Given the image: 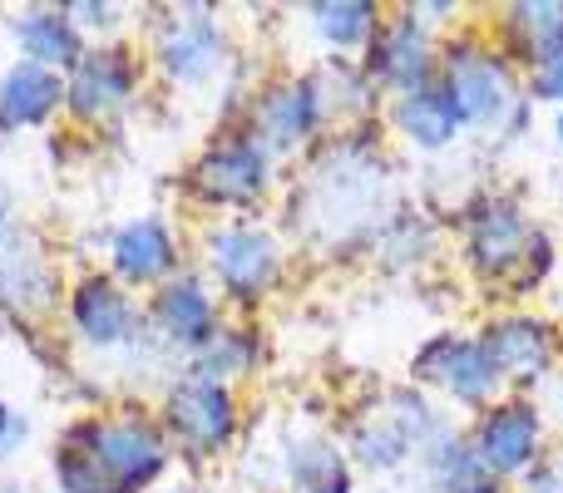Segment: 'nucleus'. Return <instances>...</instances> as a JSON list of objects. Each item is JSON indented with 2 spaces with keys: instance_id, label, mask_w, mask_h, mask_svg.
Returning a JSON list of instances; mask_svg holds the SVG:
<instances>
[{
  "instance_id": "nucleus-13",
  "label": "nucleus",
  "mask_w": 563,
  "mask_h": 493,
  "mask_svg": "<svg viewBox=\"0 0 563 493\" xmlns=\"http://www.w3.org/2000/svg\"><path fill=\"white\" fill-rule=\"evenodd\" d=\"M59 75L45 65H15L0 85V124H35L59 104Z\"/></svg>"
},
{
  "instance_id": "nucleus-28",
  "label": "nucleus",
  "mask_w": 563,
  "mask_h": 493,
  "mask_svg": "<svg viewBox=\"0 0 563 493\" xmlns=\"http://www.w3.org/2000/svg\"><path fill=\"white\" fill-rule=\"evenodd\" d=\"M554 134H559V144H563V114H559V124H554Z\"/></svg>"
},
{
  "instance_id": "nucleus-8",
  "label": "nucleus",
  "mask_w": 563,
  "mask_h": 493,
  "mask_svg": "<svg viewBox=\"0 0 563 493\" xmlns=\"http://www.w3.org/2000/svg\"><path fill=\"white\" fill-rule=\"evenodd\" d=\"M168 419L194 449H218L233 435V395L218 380H184L168 400Z\"/></svg>"
},
{
  "instance_id": "nucleus-4",
  "label": "nucleus",
  "mask_w": 563,
  "mask_h": 493,
  "mask_svg": "<svg viewBox=\"0 0 563 493\" xmlns=\"http://www.w3.org/2000/svg\"><path fill=\"white\" fill-rule=\"evenodd\" d=\"M544 247L549 243L529 233L525 213H519L515 203H505V198L485 203L470 217V261H475V271H485V277H505V271H515V261L539 257Z\"/></svg>"
},
{
  "instance_id": "nucleus-25",
  "label": "nucleus",
  "mask_w": 563,
  "mask_h": 493,
  "mask_svg": "<svg viewBox=\"0 0 563 493\" xmlns=\"http://www.w3.org/2000/svg\"><path fill=\"white\" fill-rule=\"evenodd\" d=\"M361 459L366 464H396L400 455H406V435H400V425H376L361 435Z\"/></svg>"
},
{
  "instance_id": "nucleus-7",
  "label": "nucleus",
  "mask_w": 563,
  "mask_h": 493,
  "mask_svg": "<svg viewBox=\"0 0 563 493\" xmlns=\"http://www.w3.org/2000/svg\"><path fill=\"white\" fill-rule=\"evenodd\" d=\"M479 346L495 360L499 380H539L554 360V330L539 316H499L479 336Z\"/></svg>"
},
{
  "instance_id": "nucleus-20",
  "label": "nucleus",
  "mask_w": 563,
  "mask_h": 493,
  "mask_svg": "<svg viewBox=\"0 0 563 493\" xmlns=\"http://www.w3.org/2000/svg\"><path fill=\"white\" fill-rule=\"evenodd\" d=\"M430 469H435V479H440V493H499V479L479 464L475 445H460V439H450V435L440 439Z\"/></svg>"
},
{
  "instance_id": "nucleus-6",
  "label": "nucleus",
  "mask_w": 563,
  "mask_h": 493,
  "mask_svg": "<svg viewBox=\"0 0 563 493\" xmlns=\"http://www.w3.org/2000/svg\"><path fill=\"white\" fill-rule=\"evenodd\" d=\"M85 439H89V455H95L99 474L114 479L119 493L144 489L148 479L164 469V445H158V435L134 425V419L109 425V429H85Z\"/></svg>"
},
{
  "instance_id": "nucleus-5",
  "label": "nucleus",
  "mask_w": 563,
  "mask_h": 493,
  "mask_svg": "<svg viewBox=\"0 0 563 493\" xmlns=\"http://www.w3.org/2000/svg\"><path fill=\"white\" fill-rule=\"evenodd\" d=\"M430 65H435V45H430L426 20H416V10L386 20V30H376L371 45V75L390 89H420L430 85Z\"/></svg>"
},
{
  "instance_id": "nucleus-2",
  "label": "nucleus",
  "mask_w": 563,
  "mask_h": 493,
  "mask_svg": "<svg viewBox=\"0 0 563 493\" xmlns=\"http://www.w3.org/2000/svg\"><path fill=\"white\" fill-rule=\"evenodd\" d=\"M539 445H544V419L525 400H505V405L485 410L475 429V455L495 479H515L534 469Z\"/></svg>"
},
{
  "instance_id": "nucleus-15",
  "label": "nucleus",
  "mask_w": 563,
  "mask_h": 493,
  "mask_svg": "<svg viewBox=\"0 0 563 493\" xmlns=\"http://www.w3.org/2000/svg\"><path fill=\"white\" fill-rule=\"evenodd\" d=\"M317 114H321V94H317V85L301 79V85H287L273 99H263V134L277 148H287L317 128Z\"/></svg>"
},
{
  "instance_id": "nucleus-22",
  "label": "nucleus",
  "mask_w": 563,
  "mask_h": 493,
  "mask_svg": "<svg viewBox=\"0 0 563 493\" xmlns=\"http://www.w3.org/2000/svg\"><path fill=\"white\" fill-rule=\"evenodd\" d=\"M317 30L331 45H361V40L376 35V5L366 0H336V5H317Z\"/></svg>"
},
{
  "instance_id": "nucleus-19",
  "label": "nucleus",
  "mask_w": 563,
  "mask_h": 493,
  "mask_svg": "<svg viewBox=\"0 0 563 493\" xmlns=\"http://www.w3.org/2000/svg\"><path fill=\"white\" fill-rule=\"evenodd\" d=\"M134 75H129L124 55H89L75 75V109L79 114H99V109L119 104L129 94Z\"/></svg>"
},
{
  "instance_id": "nucleus-26",
  "label": "nucleus",
  "mask_w": 563,
  "mask_h": 493,
  "mask_svg": "<svg viewBox=\"0 0 563 493\" xmlns=\"http://www.w3.org/2000/svg\"><path fill=\"white\" fill-rule=\"evenodd\" d=\"M534 99H544V104H563V55L534 69Z\"/></svg>"
},
{
  "instance_id": "nucleus-9",
  "label": "nucleus",
  "mask_w": 563,
  "mask_h": 493,
  "mask_svg": "<svg viewBox=\"0 0 563 493\" xmlns=\"http://www.w3.org/2000/svg\"><path fill=\"white\" fill-rule=\"evenodd\" d=\"M213 267H218V277L228 281V291H238V296H257V291L277 277V247H273L267 233L228 227V233L213 237Z\"/></svg>"
},
{
  "instance_id": "nucleus-24",
  "label": "nucleus",
  "mask_w": 563,
  "mask_h": 493,
  "mask_svg": "<svg viewBox=\"0 0 563 493\" xmlns=\"http://www.w3.org/2000/svg\"><path fill=\"white\" fill-rule=\"evenodd\" d=\"M291 479H297L301 493H351L346 464L331 449H301V455H291Z\"/></svg>"
},
{
  "instance_id": "nucleus-27",
  "label": "nucleus",
  "mask_w": 563,
  "mask_h": 493,
  "mask_svg": "<svg viewBox=\"0 0 563 493\" xmlns=\"http://www.w3.org/2000/svg\"><path fill=\"white\" fill-rule=\"evenodd\" d=\"M20 435H25V429H20V419L15 415H10V410H0V455H5V449L10 445H15V439Z\"/></svg>"
},
{
  "instance_id": "nucleus-16",
  "label": "nucleus",
  "mask_w": 563,
  "mask_h": 493,
  "mask_svg": "<svg viewBox=\"0 0 563 493\" xmlns=\"http://www.w3.org/2000/svg\"><path fill=\"white\" fill-rule=\"evenodd\" d=\"M218 55H223V35H218V25L203 15L184 20L164 45V65H168V75H178V79H203L208 69L218 65Z\"/></svg>"
},
{
  "instance_id": "nucleus-10",
  "label": "nucleus",
  "mask_w": 563,
  "mask_h": 493,
  "mask_svg": "<svg viewBox=\"0 0 563 493\" xmlns=\"http://www.w3.org/2000/svg\"><path fill=\"white\" fill-rule=\"evenodd\" d=\"M396 124L416 148H445L450 138L465 128V119H460V104H455V94L445 89V79H430V85L400 94Z\"/></svg>"
},
{
  "instance_id": "nucleus-14",
  "label": "nucleus",
  "mask_w": 563,
  "mask_h": 493,
  "mask_svg": "<svg viewBox=\"0 0 563 493\" xmlns=\"http://www.w3.org/2000/svg\"><path fill=\"white\" fill-rule=\"evenodd\" d=\"M114 267L124 271L129 281H154L174 267V243H168V227L144 217V223L124 227L114 243Z\"/></svg>"
},
{
  "instance_id": "nucleus-17",
  "label": "nucleus",
  "mask_w": 563,
  "mask_h": 493,
  "mask_svg": "<svg viewBox=\"0 0 563 493\" xmlns=\"http://www.w3.org/2000/svg\"><path fill=\"white\" fill-rule=\"evenodd\" d=\"M75 321H79V330H85L95 346H114L119 336L129 330V321H134V311H129V301L119 296L109 281H85L79 287V296H75Z\"/></svg>"
},
{
  "instance_id": "nucleus-21",
  "label": "nucleus",
  "mask_w": 563,
  "mask_h": 493,
  "mask_svg": "<svg viewBox=\"0 0 563 493\" xmlns=\"http://www.w3.org/2000/svg\"><path fill=\"white\" fill-rule=\"evenodd\" d=\"M40 287H45V271H40L35 251L15 227L0 223V301H25Z\"/></svg>"
},
{
  "instance_id": "nucleus-18",
  "label": "nucleus",
  "mask_w": 563,
  "mask_h": 493,
  "mask_svg": "<svg viewBox=\"0 0 563 493\" xmlns=\"http://www.w3.org/2000/svg\"><path fill=\"white\" fill-rule=\"evenodd\" d=\"M158 321H164V330L174 340L198 346V340L213 336V301L203 296L198 281H174V287L158 296Z\"/></svg>"
},
{
  "instance_id": "nucleus-23",
  "label": "nucleus",
  "mask_w": 563,
  "mask_h": 493,
  "mask_svg": "<svg viewBox=\"0 0 563 493\" xmlns=\"http://www.w3.org/2000/svg\"><path fill=\"white\" fill-rule=\"evenodd\" d=\"M20 40H25V49L35 59H55V65H75L79 59L75 30H69V20H59V15H30L25 25H20Z\"/></svg>"
},
{
  "instance_id": "nucleus-12",
  "label": "nucleus",
  "mask_w": 563,
  "mask_h": 493,
  "mask_svg": "<svg viewBox=\"0 0 563 493\" xmlns=\"http://www.w3.org/2000/svg\"><path fill=\"white\" fill-rule=\"evenodd\" d=\"M505 40L515 55H525L529 65H549L563 55V5L554 0H525V5L505 10Z\"/></svg>"
},
{
  "instance_id": "nucleus-1",
  "label": "nucleus",
  "mask_w": 563,
  "mask_h": 493,
  "mask_svg": "<svg viewBox=\"0 0 563 493\" xmlns=\"http://www.w3.org/2000/svg\"><path fill=\"white\" fill-rule=\"evenodd\" d=\"M445 89L455 94L460 119L479 128H495L509 119V109H519L515 79H509L505 55L485 45H455L445 59Z\"/></svg>"
},
{
  "instance_id": "nucleus-3",
  "label": "nucleus",
  "mask_w": 563,
  "mask_h": 493,
  "mask_svg": "<svg viewBox=\"0 0 563 493\" xmlns=\"http://www.w3.org/2000/svg\"><path fill=\"white\" fill-rule=\"evenodd\" d=\"M416 376L430 380V385H445L460 405H485L499 390L495 360L485 356L479 340H465V336H435L416 356Z\"/></svg>"
},
{
  "instance_id": "nucleus-11",
  "label": "nucleus",
  "mask_w": 563,
  "mask_h": 493,
  "mask_svg": "<svg viewBox=\"0 0 563 493\" xmlns=\"http://www.w3.org/2000/svg\"><path fill=\"white\" fill-rule=\"evenodd\" d=\"M267 183V158L257 144H223L203 158L198 168V188L218 203H253Z\"/></svg>"
}]
</instances>
